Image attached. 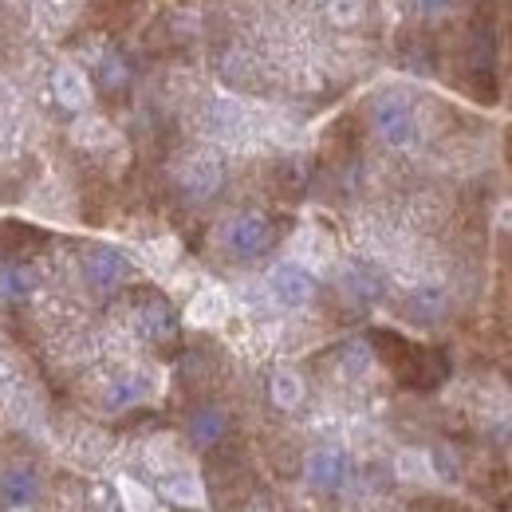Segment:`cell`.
I'll return each mask as SVG.
<instances>
[{"label": "cell", "instance_id": "6da1fadb", "mask_svg": "<svg viewBox=\"0 0 512 512\" xmlns=\"http://www.w3.org/2000/svg\"><path fill=\"white\" fill-rule=\"evenodd\" d=\"M371 123H375V134L383 138L390 150H410V146L418 142V115H414V107H410L402 95H394V91H386V95L375 99Z\"/></svg>", "mask_w": 512, "mask_h": 512}, {"label": "cell", "instance_id": "7a4b0ae2", "mask_svg": "<svg viewBox=\"0 0 512 512\" xmlns=\"http://www.w3.org/2000/svg\"><path fill=\"white\" fill-rule=\"evenodd\" d=\"M174 178H178V190L186 193L190 201H205V197H213V193L221 190V182H225V162H221L217 150H193V154H186V158L178 162Z\"/></svg>", "mask_w": 512, "mask_h": 512}, {"label": "cell", "instance_id": "3957f363", "mask_svg": "<svg viewBox=\"0 0 512 512\" xmlns=\"http://www.w3.org/2000/svg\"><path fill=\"white\" fill-rule=\"evenodd\" d=\"M217 241H221V249L229 256L253 260V256H260L268 249L272 225H268L260 213H237V217H229V221L217 229Z\"/></svg>", "mask_w": 512, "mask_h": 512}, {"label": "cell", "instance_id": "277c9868", "mask_svg": "<svg viewBox=\"0 0 512 512\" xmlns=\"http://www.w3.org/2000/svg\"><path fill=\"white\" fill-rule=\"evenodd\" d=\"M264 288H268V296H272L276 308H304L316 296V276L308 268H300L296 260H284V264H276L268 272Z\"/></svg>", "mask_w": 512, "mask_h": 512}, {"label": "cell", "instance_id": "5b68a950", "mask_svg": "<svg viewBox=\"0 0 512 512\" xmlns=\"http://www.w3.org/2000/svg\"><path fill=\"white\" fill-rule=\"evenodd\" d=\"M339 288H343L355 304H375V300H383L386 280L375 264L351 260V264H343V272H339Z\"/></svg>", "mask_w": 512, "mask_h": 512}, {"label": "cell", "instance_id": "8992f818", "mask_svg": "<svg viewBox=\"0 0 512 512\" xmlns=\"http://www.w3.org/2000/svg\"><path fill=\"white\" fill-rule=\"evenodd\" d=\"M292 260L316 276V272H323V268H331V260H335V245H331V237H327L323 229L304 225V229L292 237Z\"/></svg>", "mask_w": 512, "mask_h": 512}, {"label": "cell", "instance_id": "52a82bcc", "mask_svg": "<svg viewBox=\"0 0 512 512\" xmlns=\"http://www.w3.org/2000/svg\"><path fill=\"white\" fill-rule=\"evenodd\" d=\"M127 276H130V264L119 249L99 245V249H91V253H87V280H91V288L111 292V288H119Z\"/></svg>", "mask_w": 512, "mask_h": 512}, {"label": "cell", "instance_id": "ba28073f", "mask_svg": "<svg viewBox=\"0 0 512 512\" xmlns=\"http://www.w3.org/2000/svg\"><path fill=\"white\" fill-rule=\"evenodd\" d=\"M304 473H308V485H316V489H323V493H331V489H343V485H347L351 465H347V453H343V449L323 446L308 457V469H304Z\"/></svg>", "mask_w": 512, "mask_h": 512}, {"label": "cell", "instance_id": "9c48e42d", "mask_svg": "<svg viewBox=\"0 0 512 512\" xmlns=\"http://www.w3.org/2000/svg\"><path fill=\"white\" fill-rule=\"evenodd\" d=\"M52 91H56V99L64 103L67 111H75V115H83L91 107V79H87V71L79 64L56 67L52 71Z\"/></svg>", "mask_w": 512, "mask_h": 512}, {"label": "cell", "instance_id": "30bf717a", "mask_svg": "<svg viewBox=\"0 0 512 512\" xmlns=\"http://www.w3.org/2000/svg\"><path fill=\"white\" fill-rule=\"evenodd\" d=\"M229 312H233L229 292L209 284V288L193 292L190 308H186V323H193V327H221V323L229 320Z\"/></svg>", "mask_w": 512, "mask_h": 512}, {"label": "cell", "instance_id": "8fae6325", "mask_svg": "<svg viewBox=\"0 0 512 512\" xmlns=\"http://www.w3.org/2000/svg\"><path fill=\"white\" fill-rule=\"evenodd\" d=\"M71 142H75L79 150H95V154H103V150H119V146H123L119 130L111 127L103 115H87V111L71 123Z\"/></svg>", "mask_w": 512, "mask_h": 512}, {"label": "cell", "instance_id": "7c38bea8", "mask_svg": "<svg viewBox=\"0 0 512 512\" xmlns=\"http://www.w3.org/2000/svg\"><path fill=\"white\" fill-rule=\"evenodd\" d=\"M64 453L75 461V465H83V469H99V465L111 457V442H107V434L79 426V430H71V434H67Z\"/></svg>", "mask_w": 512, "mask_h": 512}, {"label": "cell", "instance_id": "4fadbf2b", "mask_svg": "<svg viewBox=\"0 0 512 512\" xmlns=\"http://www.w3.org/2000/svg\"><path fill=\"white\" fill-rule=\"evenodd\" d=\"M134 335L146 343H162L174 335V312L162 300H150L142 308H134Z\"/></svg>", "mask_w": 512, "mask_h": 512}, {"label": "cell", "instance_id": "5bb4252c", "mask_svg": "<svg viewBox=\"0 0 512 512\" xmlns=\"http://www.w3.org/2000/svg\"><path fill=\"white\" fill-rule=\"evenodd\" d=\"M28 134V111L16 95H0V154H16Z\"/></svg>", "mask_w": 512, "mask_h": 512}, {"label": "cell", "instance_id": "9a60e30c", "mask_svg": "<svg viewBox=\"0 0 512 512\" xmlns=\"http://www.w3.org/2000/svg\"><path fill=\"white\" fill-rule=\"evenodd\" d=\"M83 0H32V20L40 36H60L67 24L75 20Z\"/></svg>", "mask_w": 512, "mask_h": 512}, {"label": "cell", "instance_id": "2e32d148", "mask_svg": "<svg viewBox=\"0 0 512 512\" xmlns=\"http://www.w3.org/2000/svg\"><path fill=\"white\" fill-rule=\"evenodd\" d=\"M162 493L174 501V505H186V509H205V485L193 469H174L170 477H162Z\"/></svg>", "mask_w": 512, "mask_h": 512}, {"label": "cell", "instance_id": "e0dca14e", "mask_svg": "<svg viewBox=\"0 0 512 512\" xmlns=\"http://www.w3.org/2000/svg\"><path fill=\"white\" fill-rule=\"evenodd\" d=\"M142 461H146V469H154L158 477H170L174 469L186 465V461H182V449L174 442V434H154V438L142 446Z\"/></svg>", "mask_w": 512, "mask_h": 512}, {"label": "cell", "instance_id": "ac0fdd59", "mask_svg": "<svg viewBox=\"0 0 512 512\" xmlns=\"http://www.w3.org/2000/svg\"><path fill=\"white\" fill-rule=\"evenodd\" d=\"M394 473H398L406 485H434V481H438L434 453H426V449H402V453L394 457Z\"/></svg>", "mask_w": 512, "mask_h": 512}, {"label": "cell", "instance_id": "d6986e66", "mask_svg": "<svg viewBox=\"0 0 512 512\" xmlns=\"http://www.w3.org/2000/svg\"><path fill=\"white\" fill-rule=\"evenodd\" d=\"M36 485H40V477H36L32 465H8V469L0 473V493H4L12 505H24L28 497H36Z\"/></svg>", "mask_w": 512, "mask_h": 512}, {"label": "cell", "instance_id": "ffe728a7", "mask_svg": "<svg viewBox=\"0 0 512 512\" xmlns=\"http://www.w3.org/2000/svg\"><path fill=\"white\" fill-rule=\"evenodd\" d=\"M320 12L331 28L347 32V28H359L367 20V0H323Z\"/></svg>", "mask_w": 512, "mask_h": 512}, {"label": "cell", "instance_id": "44dd1931", "mask_svg": "<svg viewBox=\"0 0 512 512\" xmlns=\"http://www.w3.org/2000/svg\"><path fill=\"white\" fill-rule=\"evenodd\" d=\"M36 288H40V276L24 264H12L0 272V296L4 300H28V296H36Z\"/></svg>", "mask_w": 512, "mask_h": 512}, {"label": "cell", "instance_id": "7402d4cb", "mask_svg": "<svg viewBox=\"0 0 512 512\" xmlns=\"http://www.w3.org/2000/svg\"><path fill=\"white\" fill-rule=\"evenodd\" d=\"M190 438L197 446H217L225 438V414L217 406H205L190 418Z\"/></svg>", "mask_w": 512, "mask_h": 512}, {"label": "cell", "instance_id": "603a6c76", "mask_svg": "<svg viewBox=\"0 0 512 512\" xmlns=\"http://www.w3.org/2000/svg\"><path fill=\"white\" fill-rule=\"evenodd\" d=\"M32 209H36V213H48V217H64L67 209H71V193L64 190V182L44 178L40 190L32 193Z\"/></svg>", "mask_w": 512, "mask_h": 512}, {"label": "cell", "instance_id": "cb8c5ba5", "mask_svg": "<svg viewBox=\"0 0 512 512\" xmlns=\"http://www.w3.org/2000/svg\"><path fill=\"white\" fill-rule=\"evenodd\" d=\"M268 390H272V402H276L280 410H296V406L304 402V379H300L296 371H288V367L272 375Z\"/></svg>", "mask_w": 512, "mask_h": 512}, {"label": "cell", "instance_id": "d4e9b609", "mask_svg": "<svg viewBox=\"0 0 512 512\" xmlns=\"http://www.w3.org/2000/svg\"><path fill=\"white\" fill-rule=\"evenodd\" d=\"M221 75H225L229 83H249L256 75V56L249 48H229V52L221 56Z\"/></svg>", "mask_w": 512, "mask_h": 512}, {"label": "cell", "instance_id": "484cf974", "mask_svg": "<svg viewBox=\"0 0 512 512\" xmlns=\"http://www.w3.org/2000/svg\"><path fill=\"white\" fill-rule=\"evenodd\" d=\"M339 367H343L351 379H363V375L375 367V355H371V347H367L363 339H355V343H347V347L339 351Z\"/></svg>", "mask_w": 512, "mask_h": 512}, {"label": "cell", "instance_id": "4316f807", "mask_svg": "<svg viewBox=\"0 0 512 512\" xmlns=\"http://www.w3.org/2000/svg\"><path fill=\"white\" fill-rule=\"evenodd\" d=\"M442 308H446V296L438 292V288H418L414 296H410V316L422 323H434L442 316Z\"/></svg>", "mask_w": 512, "mask_h": 512}, {"label": "cell", "instance_id": "83f0119b", "mask_svg": "<svg viewBox=\"0 0 512 512\" xmlns=\"http://www.w3.org/2000/svg\"><path fill=\"white\" fill-rule=\"evenodd\" d=\"M119 497H123V509L127 512H154V493L146 485L130 481V477L119 481Z\"/></svg>", "mask_w": 512, "mask_h": 512}, {"label": "cell", "instance_id": "f1b7e54d", "mask_svg": "<svg viewBox=\"0 0 512 512\" xmlns=\"http://www.w3.org/2000/svg\"><path fill=\"white\" fill-rule=\"evenodd\" d=\"M99 71H103V83H107V87H115V91H119V87H127L130 67H127L123 56H115V52H111V56H103V60H99Z\"/></svg>", "mask_w": 512, "mask_h": 512}, {"label": "cell", "instance_id": "f546056e", "mask_svg": "<svg viewBox=\"0 0 512 512\" xmlns=\"http://www.w3.org/2000/svg\"><path fill=\"white\" fill-rule=\"evenodd\" d=\"M146 260H150L154 268H170V264L178 260V241H174V237H158V241H150V245H146Z\"/></svg>", "mask_w": 512, "mask_h": 512}, {"label": "cell", "instance_id": "4dcf8cb0", "mask_svg": "<svg viewBox=\"0 0 512 512\" xmlns=\"http://www.w3.org/2000/svg\"><path fill=\"white\" fill-rule=\"evenodd\" d=\"M453 4H457V0H410V8H414L418 16H430V20H434V16H446Z\"/></svg>", "mask_w": 512, "mask_h": 512}, {"label": "cell", "instance_id": "1f68e13d", "mask_svg": "<svg viewBox=\"0 0 512 512\" xmlns=\"http://www.w3.org/2000/svg\"><path fill=\"white\" fill-rule=\"evenodd\" d=\"M501 225H505V229H512V201H505V205H501Z\"/></svg>", "mask_w": 512, "mask_h": 512}, {"label": "cell", "instance_id": "d6a6232c", "mask_svg": "<svg viewBox=\"0 0 512 512\" xmlns=\"http://www.w3.org/2000/svg\"><path fill=\"white\" fill-rule=\"evenodd\" d=\"M8 512H28V509H24V505H20V509H8Z\"/></svg>", "mask_w": 512, "mask_h": 512}]
</instances>
